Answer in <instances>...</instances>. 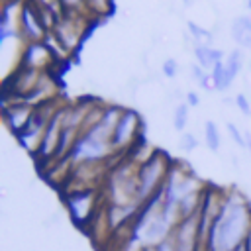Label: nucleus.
<instances>
[{"label": "nucleus", "instance_id": "f257e3e1", "mask_svg": "<svg viewBox=\"0 0 251 251\" xmlns=\"http://www.w3.org/2000/svg\"><path fill=\"white\" fill-rule=\"evenodd\" d=\"M251 229V206L241 192L229 190L224 196L222 208L212 222L204 251H235Z\"/></svg>", "mask_w": 251, "mask_h": 251}, {"label": "nucleus", "instance_id": "f03ea898", "mask_svg": "<svg viewBox=\"0 0 251 251\" xmlns=\"http://www.w3.org/2000/svg\"><path fill=\"white\" fill-rule=\"evenodd\" d=\"M173 163L163 151H153L145 161L135 169L137 176V204H145L155 192H159L167 180Z\"/></svg>", "mask_w": 251, "mask_h": 251}, {"label": "nucleus", "instance_id": "7ed1b4c3", "mask_svg": "<svg viewBox=\"0 0 251 251\" xmlns=\"http://www.w3.org/2000/svg\"><path fill=\"white\" fill-rule=\"evenodd\" d=\"M139 126H141V118L135 110L131 108H124L114 133H112V147L114 151H126L129 147H133L135 139L139 137Z\"/></svg>", "mask_w": 251, "mask_h": 251}, {"label": "nucleus", "instance_id": "20e7f679", "mask_svg": "<svg viewBox=\"0 0 251 251\" xmlns=\"http://www.w3.org/2000/svg\"><path fill=\"white\" fill-rule=\"evenodd\" d=\"M65 116H67V106H61L53 112L47 127H45L43 139L39 143V149L35 151L37 159H47V161L53 159V155L57 151V145H59V139H61L63 126H65Z\"/></svg>", "mask_w": 251, "mask_h": 251}, {"label": "nucleus", "instance_id": "39448f33", "mask_svg": "<svg viewBox=\"0 0 251 251\" xmlns=\"http://www.w3.org/2000/svg\"><path fill=\"white\" fill-rule=\"evenodd\" d=\"M65 202H67V208H69L71 218H73L78 226H84V224H88V222L92 220V216H94L96 192H94L92 188L75 190V192L67 194Z\"/></svg>", "mask_w": 251, "mask_h": 251}, {"label": "nucleus", "instance_id": "423d86ee", "mask_svg": "<svg viewBox=\"0 0 251 251\" xmlns=\"http://www.w3.org/2000/svg\"><path fill=\"white\" fill-rule=\"evenodd\" d=\"M20 33H24V37L33 43V41H41L45 37V25L41 22V16H39V10H37V4L35 2H27L22 6L20 10Z\"/></svg>", "mask_w": 251, "mask_h": 251}, {"label": "nucleus", "instance_id": "0eeeda50", "mask_svg": "<svg viewBox=\"0 0 251 251\" xmlns=\"http://www.w3.org/2000/svg\"><path fill=\"white\" fill-rule=\"evenodd\" d=\"M33 112H35V106L27 104L25 100H16V102L10 104V106H2L4 122H6V126H8L16 135L29 124Z\"/></svg>", "mask_w": 251, "mask_h": 251}, {"label": "nucleus", "instance_id": "6e6552de", "mask_svg": "<svg viewBox=\"0 0 251 251\" xmlns=\"http://www.w3.org/2000/svg\"><path fill=\"white\" fill-rule=\"evenodd\" d=\"M49 57H51V49H49V45L43 43V41H33V43H29V45L25 47V51H24L22 67L39 71L41 67L47 65Z\"/></svg>", "mask_w": 251, "mask_h": 251}, {"label": "nucleus", "instance_id": "1a4fd4ad", "mask_svg": "<svg viewBox=\"0 0 251 251\" xmlns=\"http://www.w3.org/2000/svg\"><path fill=\"white\" fill-rule=\"evenodd\" d=\"M53 29H55V37H57V41H59L61 47H65L67 51H71V49L78 43L80 33H78V27L75 25L73 20H59L57 25H55Z\"/></svg>", "mask_w": 251, "mask_h": 251}, {"label": "nucleus", "instance_id": "9d476101", "mask_svg": "<svg viewBox=\"0 0 251 251\" xmlns=\"http://www.w3.org/2000/svg\"><path fill=\"white\" fill-rule=\"evenodd\" d=\"M231 39L243 47V49H251V18L249 16H237L231 22Z\"/></svg>", "mask_w": 251, "mask_h": 251}, {"label": "nucleus", "instance_id": "9b49d317", "mask_svg": "<svg viewBox=\"0 0 251 251\" xmlns=\"http://www.w3.org/2000/svg\"><path fill=\"white\" fill-rule=\"evenodd\" d=\"M194 59L204 71H212V67L218 61H224L226 55L220 49H214L210 45H194Z\"/></svg>", "mask_w": 251, "mask_h": 251}, {"label": "nucleus", "instance_id": "f8f14e48", "mask_svg": "<svg viewBox=\"0 0 251 251\" xmlns=\"http://www.w3.org/2000/svg\"><path fill=\"white\" fill-rule=\"evenodd\" d=\"M210 75H212V80H214V88L220 90V92H226V90L231 86V82H233V78H231V75L227 73L224 61H218V63L212 67Z\"/></svg>", "mask_w": 251, "mask_h": 251}, {"label": "nucleus", "instance_id": "ddd939ff", "mask_svg": "<svg viewBox=\"0 0 251 251\" xmlns=\"http://www.w3.org/2000/svg\"><path fill=\"white\" fill-rule=\"evenodd\" d=\"M204 143H206V147L212 153H218L220 151L222 137H220V129H218L216 122H212V120H206L204 122Z\"/></svg>", "mask_w": 251, "mask_h": 251}, {"label": "nucleus", "instance_id": "4468645a", "mask_svg": "<svg viewBox=\"0 0 251 251\" xmlns=\"http://www.w3.org/2000/svg\"><path fill=\"white\" fill-rule=\"evenodd\" d=\"M188 114H190V106L186 102H180L175 108V112H173V126H175L176 131H182L184 133V127L188 124Z\"/></svg>", "mask_w": 251, "mask_h": 251}, {"label": "nucleus", "instance_id": "2eb2a0df", "mask_svg": "<svg viewBox=\"0 0 251 251\" xmlns=\"http://www.w3.org/2000/svg\"><path fill=\"white\" fill-rule=\"evenodd\" d=\"M188 31H190V39L194 41V45H210L212 41V33L204 27H200L194 22H188Z\"/></svg>", "mask_w": 251, "mask_h": 251}, {"label": "nucleus", "instance_id": "dca6fc26", "mask_svg": "<svg viewBox=\"0 0 251 251\" xmlns=\"http://www.w3.org/2000/svg\"><path fill=\"white\" fill-rule=\"evenodd\" d=\"M224 63H226V69H227V73L231 75V78H235V76L239 75V71H241V51H239V49L229 51V53L226 55Z\"/></svg>", "mask_w": 251, "mask_h": 251}, {"label": "nucleus", "instance_id": "f3484780", "mask_svg": "<svg viewBox=\"0 0 251 251\" xmlns=\"http://www.w3.org/2000/svg\"><path fill=\"white\" fill-rule=\"evenodd\" d=\"M161 71H163V75L167 78H175L178 75V63H176V59H173V57L165 59L163 65H161Z\"/></svg>", "mask_w": 251, "mask_h": 251}, {"label": "nucleus", "instance_id": "a211bd4d", "mask_svg": "<svg viewBox=\"0 0 251 251\" xmlns=\"http://www.w3.org/2000/svg\"><path fill=\"white\" fill-rule=\"evenodd\" d=\"M180 147H182V151H186V153L194 151V149L198 147V139H196V135L190 133V131H184V133L180 135Z\"/></svg>", "mask_w": 251, "mask_h": 251}, {"label": "nucleus", "instance_id": "6ab92c4d", "mask_svg": "<svg viewBox=\"0 0 251 251\" xmlns=\"http://www.w3.org/2000/svg\"><path fill=\"white\" fill-rule=\"evenodd\" d=\"M227 131H229V137L239 145V147H247V139H245V135L239 131V127L235 126V124H231V122H227Z\"/></svg>", "mask_w": 251, "mask_h": 251}, {"label": "nucleus", "instance_id": "aec40b11", "mask_svg": "<svg viewBox=\"0 0 251 251\" xmlns=\"http://www.w3.org/2000/svg\"><path fill=\"white\" fill-rule=\"evenodd\" d=\"M235 106L241 110V114H245V116L251 114V104H249V100H247L245 94H237L235 96Z\"/></svg>", "mask_w": 251, "mask_h": 251}, {"label": "nucleus", "instance_id": "412c9836", "mask_svg": "<svg viewBox=\"0 0 251 251\" xmlns=\"http://www.w3.org/2000/svg\"><path fill=\"white\" fill-rule=\"evenodd\" d=\"M155 251H176V247H175V239H173V233H171L167 239H163L159 245H155Z\"/></svg>", "mask_w": 251, "mask_h": 251}, {"label": "nucleus", "instance_id": "4be33fe9", "mask_svg": "<svg viewBox=\"0 0 251 251\" xmlns=\"http://www.w3.org/2000/svg\"><path fill=\"white\" fill-rule=\"evenodd\" d=\"M198 84H200L204 90H216V88H214V80H212V75H210V73H206V75L198 80Z\"/></svg>", "mask_w": 251, "mask_h": 251}, {"label": "nucleus", "instance_id": "5701e85b", "mask_svg": "<svg viewBox=\"0 0 251 251\" xmlns=\"http://www.w3.org/2000/svg\"><path fill=\"white\" fill-rule=\"evenodd\" d=\"M186 104L192 108V106H198L200 104V98H198V94L196 92H188L186 94Z\"/></svg>", "mask_w": 251, "mask_h": 251}, {"label": "nucleus", "instance_id": "b1692460", "mask_svg": "<svg viewBox=\"0 0 251 251\" xmlns=\"http://www.w3.org/2000/svg\"><path fill=\"white\" fill-rule=\"evenodd\" d=\"M61 2V8H69V10H75V8H78V4L82 2V0H59Z\"/></svg>", "mask_w": 251, "mask_h": 251}, {"label": "nucleus", "instance_id": "393cba45", "mask_svg": "<svg viewBox=\"0 0 251 251\" xmlns=\"http://www.w3.org/2000/svg\"><path fill=\"white\" fill-rule=\"evenodd\" d=\"M106 2H108V0H90V6H92L94 10H102V8H106Z\"/></svg>", "mask_w": 251, "mask_h": 251}, {"label": "nucleus", "instance_id": "a878e982", "mask_svg": "<svg viewBox=\"0 0 251 251\" xmlns=\"http://www.w3.org/2000/svg\"><path fill=\"white\" fill-rule=\"evenodd\" d=\"M243 247H245V251H251V229H249V233H247V237L243 241Z\"/></svg>", "mask_w": 251, "mask_h": 251}, {"label": "nucleus", "instance_id": "bb28decb", "mask_svg": "<svg viewBox=\"0 0 251 251\" xmlns=\"http://www.w3.org/2000/svg\"><path fill=\"white\" fill-rule=\"evenodd\" d=\"M245 139H247V149H249V153H251V135L247 133V135H245Z\"/></svg>", "mask_w": 251, "mask_h": 251}, {"label": "nucleus", "instance_id": "cd10ccee", "mask_svg": "<svg viewBox=\"0 0 251 251\" xmlns=\"http://www.w3.org/2000/svg\"><path fill=\"white\" fill-rule=\"evenodd\" d=\"M247 8H249V10H251V0H247Z\"/></svg>", "mask_w": 251, "mask_h": 251}, {"label": "nucleus", "instance_id": "c85d7f7f", "mask_svg": "<svg viewBox=\"0 0 251 251\" xmlns=\"http://www.w3.org/2000/svg\"><path fill=\"white\" fill-rule=\"evenodd\" d=\"M235 251H245V247H239V249H235Z\"/></svg>", "mask_w": 251, "mask_h": 251}, {"label": "nucleus", "instance_id": "c756f323", "mask_svg": "<svg viewBox=\"0 0 251 251\" xmlns=\"http://www.w3.org/2000/svg\"><path fill=\"white\" fill-rule=\"evenodd\" d=\"M184 2H186V4H190V2H192V0H184Z\"/></svg>", "mask_w": 251, "mask_h": 251}]
</instances>
